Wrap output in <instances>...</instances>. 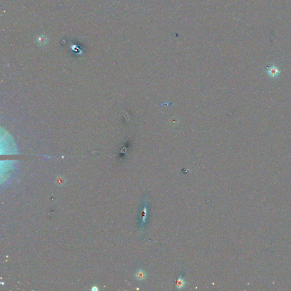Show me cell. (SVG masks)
Instances as JSON below:
<instances>
[{"label": "cell", "mask_w": 291, "mask_h": 291, "mask_svg": "<svg viewBox=\"0 0 291 291\" xmlns=\"http://www.w3.org/2000/svg\"><path fill=\"white\" fill-rule=\"evenodd\" d=\"M146 276L147 274L145 272V271H143L142 269H140L137 271L134 275L136 279L138 280V281H143L145 280V279L146 278Z\"/></svg>", "instance_id": "cell-1"}, {"label": "cell", "mask_w": 291, "mask_h": 291, "mask_svg": "<svg viewBox=\"0 0 291 291\" xmlns=\"http://www.w3.org/2000/svg\"><path fill=\"white\" fill-rule=\"evenodd\" d=\"M186 284L187 282L182 278H181V276H179L176 281V287L178 290H181L184 288L185 287Z\"/></svg>", "instance_id": "cell-2"}, {"label": "cell", "mask_w": 291, "mask_h": 291, "mask_svg": "<svg viewBox=\"0 0 291 291\" xmlns=\"http://www.w3.org/2000/svg\"><path fill=\"white\" fill-rule=\"evenodd\" d=\"M146 217H147V209H146V206H145L144 207V209L143 211V214H142V222H146Z\"/></svg>", "instance_id": "cell-3"}, {"label": "cell", "mask_w": 291, "mask_h": 291, "mask_svg": "<svg viewBox=\"0 0 291 291\" xmlns=\"http://www.w3.org/2000/svg\"><path fill=\"white\" fill-rule=\"evenodd\" d=\"M92 291H97V290H98V289H97V287H93V288H92Z\"/></svg>", "instance_id": "cell-4"}]
</instances>
